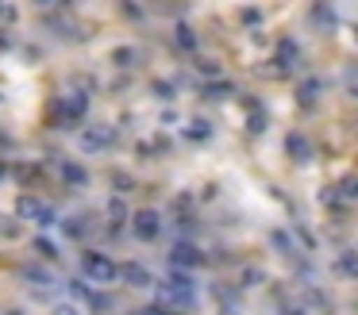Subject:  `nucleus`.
I'll use <instances>...</instances> for the list:
<instances>
[{"label":"nucleus","mask_w":358,"mask_h":315,"mask_svg":"<svg viewBox=\"0 0 358 315\" xmlns=\"http://www.w3.org/2000/svg\"><path fill=\"white\" fill-rule=\"evenodd\" d=\"M231 92H235V89H231L227 81H212L208 89H204V96H212V100H227Z\"/></svg>","instance_id":"dca6fc26"},{"label":"nucleus","mask_w":358,"mask_h":315,"mask_svg":"<svg viewBox=\"0 0 358 315\" xmlns=\"http://www.w3.org/2000/svg\"><path fill=\"white\" fill-rule=\"evenodd\" d=\"M178 46H181V50H193V46H196L193 27H178Z\"/></svg>","instance_id":"aec40b11"},{"label":"nucleus","mask_w":358,"mask_h":315,"mask_svg":"<svg viewBox=\"0 0 358 315\" xmlns=\"http://www.w3.org/2000/svg\"><path fill=\"white\" fill-rule=\"evenodd\" d=\"M339 277H343V281H350V277H355V250H347L339 258Z\"/></svg>","instance_id":"a211bd4d"},{"label":"nucleus","mask_w":358,"mask_h":315,"mask_svg":"<svg viewBox=\"0 0 358 315\" xmlns=\"http://www.w3.org/2000/svg\"><path fill=\"white\" fill-rule=\"evenodd\" d=\"M112 142H116V131H112L108 123H85L81 135H78L81 154H104Z\"/></svg>","instance_id":"f03ea898"},{"label":"nucleus","mask_w":358,"mask_h":315,"mask_svg":"<svg viewBox=\"0 0 358 315\" xmlns=\"http://www.w3.org/2000/svg\"><path fill=\"white\" fill-rule=\"evenodd\" d=\"M35 250H39V254H43V258H50V261H55V258H58V246H55V242H50V238H35Z\"/></svg>","instance_id":"412c9836"},{"label":"nucleus","mask_w":358,"mask_h":315,"mask_svg":"<svg viewBox=\"0 0 358 315\" xmlns=\"http://www.w3.org/2000/svg\"><path fill=\"white\" fill-rule=\"evenodd\" d=\"M196 69H201V73H208V77H212V73H216V61H208V58H204V61H196Z\"/></svg>","instance_id":"a878e982"},{"label":"nucleus","mask_w":358,"mask_h":315,"mask_svg":"<svg viewBox=\"0 0 358 315\" xmlns=\"http://www.w3.org/2000/svg\"><path fill=\"white\" fill-rule=\"evenodd\" d=\"M116 277H124L131 288H147L150 284V269L139 265V261H124V265H116Z\"/></svg>","instance_id":"1a4fd4ad"},{"label":"nucleus","mask_w":358,"mask_h":315,"mask_svg":"<svg viewBox=\"0 0 358 315\" xmlns=\"http://www.w3.org/2000/svg\"><path fill=\"white\" fill-rule=\"evenodd\" d=\"M85 108H89V96H85V92H73L70 100H58V104H55L58 127H78V123L85 119Z\"/></svg>","instance_id":"7ed1b4c3"},{"label":"nucleus","mask_w":358,"mask_h":315,"mask_svg":"<svg viewBox=\"0 0 358 315\" xmlns=\"http://www.w3.org/2000/svg\"><path fill=\"white\" fill-rule=\"evenodd\" d=\"M316 96H320V81H304V89H301V100H304V104H312Z\"/></svg>","instance_id":"4be33fe9"},{"label":"nucleus","mask_w":358,"mask_h":315,"mask_svg":"<svg viewBox=\"0 0 358 315\" xmlns=\"http://www.w3.org/2000/svg\"><path fill=\"white\" fill-rule=\"evenodd\" d=\"M127 219V207H124V200H108V223H112V227H120V223H124Z\"/></svg>","instance_id":"2eb2a0df"},{"label":"nucleus","mask_w":358,"mask_h":315,"mask_svg":"<svg viewBox=\"0 0 358 315\" xmlns=\"http://www.w3.org/2000/svg\"><path fill=\"white\" fill-rule=\"evenodd\" d=\"M158 300H162L158 307H166V312H185V307H193V277L173 269V277L158 288Z\"/></svg>","instance_id":"f257e3e1"},{"label":"nucleus","mask_w":358,"mask_h":315,"mask_svg":"<svg viewBox=\"0 0 358 315\" xmlns=\"http://www.w3.org/2000/svg\"><path fill=\"white\" fill-rule=\"evenodd\" d=\"M62 177H66V181H70V184H78V189H81V184L89 181V173H85V169L78 166V161H66V166H62Z\"/></svg>","instance_id":"ddd939ff"},{"label":"nucleus","mask_w":358,"mask_h":315,"mask_svg":"<svg viewBox=\"0 0 358 315\" xmlns=\"http://www.w3.org/2000/svg\"><path fill=\"white\" fill-rule=\"evenodd\" d=\"M50 315H85V312H81V304H73V300H58V304L50 307Z\"/></svg>","instance_id":"f3484780"},{"label":"nucleus","mask_w":358,"mask_h":315,"mask_svg":"<svg viewBox=\"0 0 358 315\" xmlns=\"http://www.w3.org/2000/svg\"><path fill=\"white\" fill-rule=\"evenodd\" d=\"M112 61H116V66H135V61H139V50H135V46H116V50H112Z\"/></svg>","instance_id":"9b49d317"},{"label":"nucleus","mask_w":358,"mask_h":315,"mask_svg":"<svg viewBox=\"0 0 358 315\" xmlns=\"http://www.w3.org/2000/svg\"><path fill=\"white\" fill-rule=\"evenodd\" d=\"M12 15H16V8H12V4H0V20H12Z\"/></svg>","instance_id":"bb28decb"},{"label":"nucleus","mask_w":358,"mask_h":315,"mask_svg":"<svg viewBox=\"0 0 358 315\" xmlns=\"http://www.w3.org/2000/svg\"><path fill=\"white\" fill-rule=\"evenodd\" d=\"M208 119H189V138H208Z\"/></svg>","instance_id":"6ab92c4d"},{"label":"nucleus","mask_w":358,"mask_h":315,"mask_svg":"<svg viewBox=\"0 0 358 315\" xmlns=\"http://www.w3.org/2000/svg\"><path fill=\"white\" fill-rule=\"evenodd\" d=\"M201 261H204V254L196 250L193 242H173V246H170V265L178 269V273H185V269L201 265Z\"/></svg>","instance_id":"39448f33"},{"label":"nucleus","mask_w":358,"mask_h":315,"mask_svg":"<svg viewBox=\"0 0 358 315\" xmlns=\"http://www.w3.org/2000/svg\"><path fill=\"white\" fill-rule=\"evenodd\" d=\"M281 315H304V307H301V300H281Z\"/></svg>","instance_id":"b1692460"},{"label":"nucleus","mask_w":358,"mask_h":315,"mask_svg":"<svg viewBox=\"0 0 358 315\" xmlns=\"http://www.w3.org/2000/svg\"><path fill=\"white\" fill-rule=\"evenodd\" d=\"M293 69H301V46L293 38H281L278 43V73H293Z\"/></svg>","instance_id":"6e6552de"},{"label":"nucleus","mask_w":358,"mask_h":315,"mask_svg":"<svg viewBox=\"0 0 358 315\" xmlns=\"http://www.w3.org/2000/svg\"><path fill=\"white\" fill-rule=\"evenodd\" d=\"M339 196H343V200L355 196V177H343V181H339Z\"/></svg>","instance_id":"5701e85b"},{"label":"nucleus","mask_w":358,"mask_h":315,"mask_svg":"<svg viewBox=\"0 0 358 315\" xmlns=\"http://www.w3.org/2000/svg\"><path fill=\"white\" fill-rule=\"evenodd\" d=\"M16 215H20V219H35V223H50V219H55V212H50L39 196H20L16 200Z\"/></svg>","instance_id":"423d86ee"},{"label":"nucleus","mask_w":358,"mask_h":315,"mask_svg":"<svg viewBox=\"0 0 358 315\" xmlns=\"http://www.w3.org/2000/svg\"><path fill=\"white\" fill-rule=\"evenodd\" d=\"M66 230H70V235H89V230H93V219H89V212H81L78 219H70V223H66Z\"/></svg>","instance_id":"4468645a"},{"label":"nucleus","mask_w":358,"mask_h":315,"mask_svg":"<svg viewBox=\"0 0 358 315\" xmlns=\"http://www.w3.org/2000/svg\"><path fill=\"white\" fill-rule=\"evenodd\" d=\"M289 154H293V158L296 161H308V138H304V135H289Z\"/></svg>","instance_id":"f8f14e48"},{"label":"nucleus","mask_w":358,"mask_h":315,"mask_svg":"<svg viewBox=\"0 0 358 315\" xmlns=\"http://www.w3.org/2000/svg\"><path fill=\"white\" fill-rule=\"evenodd\" d=\"M20 277H24V281H31V284H55V273H50V269H43V265H20Z\"/></svg>","instance_id":"9d476101"},{"label":"nucleus","mask_w":358,"mask_h":315,"mask_svg":"<svg viewBox=\"0 0 358 315\" xmlns=\"http://www.w3.org/2000/svg\"><path fill=\"white\" fill-rule=\"evenodd\" d=\"M4 315H24V312H4Z\"/></svg>","instance_id":"cd10ccee"},{"label":"nucleus","mask_w":358,"mask_h":315,"mask_svg":"<svg viewBox=\"0 0 358 315\" xmlns=\"http://www.w3.org/2000/svg\"><path fill=\"white\" fill-rule=\"evenodd\" d=\"M131 227H135V235H139L143 242H150V238H158V230H162V219H158V212L143 207V212L131 215Z\"/></svg>","instance_id":"0eeeda50"},{"label":"nucleus","mask_w":358,"mask_h":315,"mask_svg":"<svg viewBox=\"0 0 358 315\" xmlns=\"http://www.w3.org/2000/svg\"><path fill=\"white\" fill-rule=\"evenodd\" d=\"M262 281V273H258V269H247V273H243V284H258Z\"/></svg>","instance_id":"393cba45"},{"label":"nucleus","mask_w":358,"mask_h":315,"mask_svg":"<svg viewBox=\"0 0 358 315\" xmlns=\"http://www.w3.org/2000/svg\"><path fill=\"white\" fill-rule=\"evenodd\" d=\"M81 269H85V277H89V281H96V284H112V281H116V261L104 258V254H96V250H89L85 258H81Z\"/></svg>","instance_id":"20e7f679"}]
</instances>
